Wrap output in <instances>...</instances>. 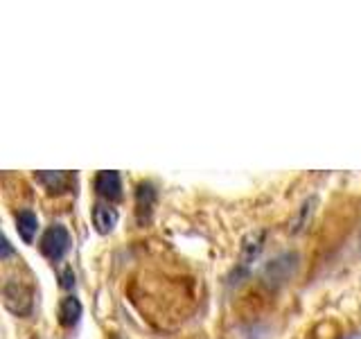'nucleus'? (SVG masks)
<instances>
[{
    "instance_id": "f257e3e1",
    "label": "nucleus",
    "mask_w": 361,
    "mask_h": 339,
    "mask_svg": "<svg viewBox=\"0 0 361 339\" xmlns=\"http://www.w3.org/2000/svg\"><path fill=\"white\" fill-rule=\"evenodd\" d=\"M68 249H71V233H68L66 226L54 224V226H50V229L43 233V237H41V254L48 260H52V263L61 260L68 254Z\"/></svg>"
},
{
    "instance_id": "f03ea898",
    "label": "nucleus",
    "mask_w": 361,
    "mask_h": 339,
    "mask_svg": "<svg viewBox=\"0 0 361 339\" xmlns=\"http://www.w3.org/2000/svg\"><path fill=\"white\" fill-rule=\"evenodd\" d=\"M95 190L109 201H118L122 197V179L118 172H99L95 179Z\"/></svg>"
},
{
    "instance_id": "7ed1b4c3",
    "label": "nucleus",
    "mask_w": 361,
    "mask_h": 339,
    "mask_svg": "<svg viewBox=\"0 0 361 339\" xmlns=\"http://www.w3.org/2000/svg\"><path fill=\"white\" fill-rule=\"evenodd\" d=\"M118 220H120V215L116 208L111 206V203H97V206L93 208V224L102 235H106L116 229Z\"/></svg>"
},
{
    "instance_id": "20e7f679",
    "label": "nucleus",
    "mask_w": 361,
    "mask_h": 339,
    "mask_svg": "<svg viewBox=\"0 0 361 339\" xmlns=\"http://www.w3.org/2000/svg\"><path fill=\"white\" fill-rule=\"evenodd\" d=\"M262 244H264V231L248 233V237H246L244 244H242V256H240L242 269H246L257 258V254L262 251Z\"/></svg>"
},
{
    "instance_id": "39448f33",
    "label": "nucleus",
    "mask_w": 361,
    "mask_h": 339,
    "mask_svg": "<svg viewBox=\"0 0 361 339\" xmlns=\"http://www.w3.org/2000/svg\"><path fill=\"white\" fill-rule=\"evenodd\" d=\"M16 229H18V235L23 237V240L30 244V242H34V237H37L39 218L32 210H20L16 215Z\"/></svg>"
},
{
    "instance_id": "423d86ee",
    "label": "nucleus",
    "mask_w": 361,
    "mask_h": 339,
    "mask_svg": "<svg viewBox=\"0 0 361 339\" xmlns=\"http://www.w3.org/2000/svg\"><path fill=\"white\" fill-rule=\"evenodd\" d=\"M79 316H82V303H79L75 297L63 299L59 305V323L63 328H73L79 321Z\"/></svg>"
},
{
    "instance_id": "0eeeda50",
    "label": "nucleus",
    "mask_w": 361,
    "mask_h": 339,
    "mask_svg": "<svg viewBox=\"0 0 361 339\" xmlns=\"http://www.w3.org/2000/svg\"><path fill=\"white\" fill-rule=\"evenodd\" d=\"M37 179L41 181V184L48 186L52 192L63 190L68 186V181H71V177H68L66 172H41V174H37Z\"/></svg>"
},
{
    "instance_id": "6e6552de",
    "label": "nucleus",
    "mask_w": 361,
    "mask_h": 339,
    "mask_svg": "<svg viewBox=\"0 0 361 339\" xmlns=\"http://www.w3.org/2000/svg\"><path fill=\"white\" fill-rule=\"evenodd\" d=\"M9 254H11V246H9V242L5 240V242H3V258H7Z\"/></svg>"
}]
</instances>
